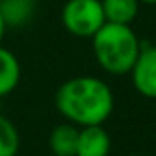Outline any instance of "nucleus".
<instances>
[{
    "mask_svg": "<svg viewBox=\"0 0 156 156\" xmlns=\"http://www.w3.org/2000/svg\"><path fill=\"white\" fill-rule=\"evenodd\" d=\"M110 149L112 140L103 125L79 127L75 156H108Z\"/></svg>",
    "mask_w": 156,
    "mask_h": 156,
    "instance_id": "nucleus-5",
    "label": "nucleus"
},
{
    "mask_svg": "<svg viewBox=\"0 0 156 156\" xmlns=\"http://www.w3.org/2000/svg\"><path fill=\"white\" fill-rule=\"evenodd\" d=\"M64 30L79 39H92L107 22L101 0H66L61 11Z\"/></svg>",
    "mask_w": 156,
    "mask_h": 156,
    "instance_id": "nucleus-3",
    "label": "nucleus"
},
{
    "mask_svg": "<svg viewBox=\"0 0 156 156\" xmlns=\"http://www.w3.org/2000/svg\"><path fill=\"white\" fill-rule=\"evenodd\" d=\"M140 4H147V6H156V0H140Z\"/></svg>",
    "mask_w": 156,
    "mask_h": 156,
    "instance_id": "nucleus-12",
    "label": "nucleus"
},
{
    "mask_svg": "<svg viewBox=\"0 0 156 156\" xmlns=\"http://www.w3.org/2000/svg\"><path fill=\"white\" fill-rule=\"evenodd\" d=\"M20 62L17 55L0 44V98L13 94L20 83Z\"/></svg>",
    "mask_w": 156,
    "mask_h": 156,
    "instance_id": "nucleus-7",
    "label": "nucleus"
},
{
    "mask_svg": "<svg viewBox=\"0 0 156 156\" xmlns=\"http://www.w3.org/2000/svg\"><path fill=\"white\" fill-rule=\"evenodd\" d=\"M6 31H8V26H6L2 15H0V44H2V41H4V37H6Z\"/></svg>",
    "mask_w": 156,
    "mask_h": 156,
    "instance_id": "nucleus-11",
    "label": "nucleus"
},
{
    "mask_svg": "<svg viewBox=\"0 0 156 156\" xmlns=\"http://www.w3.org/2000/svg\"><path fill=\"white\" fill-rule=\"evenodd\" d=\"M55 108L77 127L103 125L114 112V94L99 77L75 75L57 88Z\"/></svg>",
    "mask_w": 156,
    "mask_h": 156,
    "instance_id": "nucleus-1",
    "label": "nucleus"
},
{
    "mask_svg": "<svg viewBox=\"0 0 156 156\" xmlns=\"http://www.w3.org/2000/svg\"><path fill=\"white\" fill-rule=\"evenodd\" d=\"M77 138H79V127L64 121L53 127L48 138L50 154L53 156H75L77 151Z\"/></svg>",
    "mask_w": 156,
    "mask_h": 156,
    "instance_id": "nucleus-6",
    "label": "nucleus"
},
{
    "mask_svg": "<svg viewBox=\"0 0 156 156\" xmlns=\"http://www.w3.org/2000/svg\"><path fill=\"white\" fill-rule=\"evenodd\" d=\"M105 20L130 26L140 11V0H101Z\"/></svg>",
    "mask_w": 156,
    "mask_h": 156,
    "instance_id": "nucleus-9",
    "label": "nucleus"
},
{
    "mask_svg": "<svg viewBox=\"0 0 156 156\" xmlns=\"http://www.w3.org/2000/svg\"><path fill=\"white\" fill-rule=\"evenodd\" d=\"M0 15L8 28H22L35 15V0H0Z\"/></svg>",
    "mask_w": 156,
    "mask_h": 156,
    "instance_id": "nucleus-8",
    "label": "nucleus"
},
{
    "mask_svg": "<svg viewBox=\"0 0 156 156\" xmlns=\"http://www.w3.org/2000/svg\"><path fill=\"white\" fill-rule=\"evenodd\" d=\"M129 73L134 90L140 96L156 99V44L141 42L140 53Z\"/></svg>",
    "mask_w": 156,
    "mask_h": 156,
    "instance_id": "nucleus-4",
    "label": "nucleus"
},
{
    "mask_svg": "<svg viewBox=\"0 0 156 156\" xmlns=\"http://www.w3.org/2000/svg\"><path fill=\"white\" fill-rule=\"evenodd\" d=\"M44 156H53V154H44Z\"/></svg>",
    "mask_w": 156,
    "mask_h": 156,
    "instance_id": "nucleus-14",
    "label": "nucleus"
},
{
    "mask_svg": "<svg viewBox=\"0 0 156 156\" xmlns=\"http://www.w3.org/2000/svg\"><path fill=\"white\" fill-rule=\"evenodd\" d=\"M141 41L127 24L105 22L92 37V51L98 66L110 75H125L134 66Z\"/></svg>",
    "mask_w": 156,
    "mask_h": 156,
    "instance_id": "nucleus-2",
    "label": "nucleus"
},
{
    "mask_svg": "<svg viewBox=\"0 0 156 156\" xmlns=\"http://www.w3.org/2000/svg\"><path fill=\"white\" fill-rule=\"evenodd\" d=\"M20 151V134L17 125L0 114V156H17Z\"/></svg>",
    "mask_w": 156,
    "mask_h": 156,
    "instance_id": "nucleus-10",
    "label": "nucleus"
},
{
    "mask_svg": "<svg viewBox=\"0 0 156 156\" xmlns=\"http://www.w3.org/2000/svg\"><path fill=\"white\" fill-rule=\"evenodd\" d=\"M127 156H140V154H127Z\"/></svg>",
    "mask_w": 156,
    "mask_h": 156,
    "instance_id": "nucleus-13",
    "label": "nucleus"
}]
</instances>
